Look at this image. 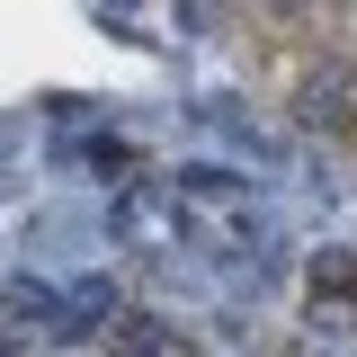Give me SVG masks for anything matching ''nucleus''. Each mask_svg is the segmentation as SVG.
Here are the masks:
<instances>
[{"label": "nucleus", "mask_w": 357, "mask_h": 357, "mask_svg": "<svg viewBox=\"0 0 357 357\" xmlns=\"http://www.w3.org/2000/svg\"><path fill=\"white\" fill-rule=\"evenodd\" d=\"M107 223H116V241H143V250H178V232H188L178 188H152V178H134L126 197L107 206Z\"/></svg>", "instance_id": "obj_1"}]
</instances>
